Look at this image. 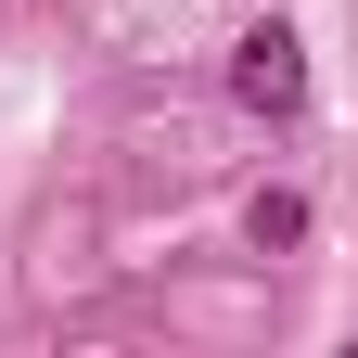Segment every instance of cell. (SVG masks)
<instances>
[{
    "instance_id": "cell-1",
    "label": "cell",
    "mask_w": 358,
    "mask_h": 358,
    "mask_svg": "<svg viewBox=\"0 0 358 358\" xmlns=\"http://www.w3.org/2000/svg\"><path fill=\"white\" fill-rule=\"evenodd\" d=\"M231 103H243L256 128H294V115H307V38H294L282 13H256V26L231 38Z\"/></svg>"
},
{
    "instance_id": "cell-2",
    "label": "cell",
    "mask_w": 358,
    "mask_h": 358,
    "mask_svg": "<svg viewBox=\"0 0 358 358\" xmlns=\"http://www.w3.org/2000/svg\"><path fill=\"white\" fill-rule=\"evenodd\" d=\"M243 243H256V256H294V243H307V192H256V205H243Z\"/></svg>"
}]
</instances>
